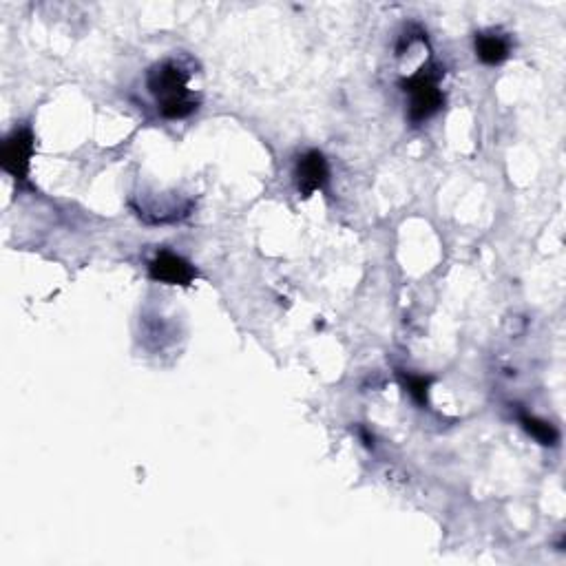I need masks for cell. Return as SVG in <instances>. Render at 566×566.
I'll list each match as a JSON object with an SVG mask.
<instances>
[{"instance_id":"6da1fadb","label":"cell","mask_w":566,"mask_h":566,"mask_svg":"<svg viewBox=\"0 0 566 566\" xmlns=\"http://www.w3.org/2000/svg\"><path fill=\"white\" fill-rule=\"evenodd\" d=\"M149 89L164 118L182 120L197 111V100L188 91V76L175 62H162L149 73Z\"/></svg>"},{"instance_id":"7a4b0ae2","label":"cell","mask_w":566,"mask_h":566,"mask_svg":"<svg viewBox=\"0 0 566 566\" xmlns=\"http://www.w3.org/2000/svg\"><path fill=\"white\" fill-rule=\"evenodd\" d=\"M443 71L434 65H423L414 76L403 80V91L410 96V122L414 127L432 118L445 104V93L440 89Z\"/></svg>"},{"instance_id":"3957f363","label":"cell","mask_w":566,"mask_h":566,"mask_svg":"<svg viewBox=\"0 0 566 566\" xmlns=\"http://www.w3.org/2000/svg\"><path fill=\"white\" fill-rule=\"evenodd\" d=\"M36 151V140L29 129H18L3 142L0 149V166L18 182H25L29 175L31 157Z\"/></svg>"},{"instance_id":"277c9868","label":"cell","mask_w":566,"mask_h":566,"mask_svg":"<svg viewBox=\"0 0 566 566\" xmlns=\"http://www.w3.org/2000/svg\"><path fill=\"white\" fill-rule=\"evenodd\" d=\"M149 275L153 281L166 283V286H191L197 270L184 257L171 253V250H162L149 264Z\"/></svg>"},{"instance_id":"5b68a950","label":"cell","mask_w":566,"mask_h":566,"mask_svg":"<svg viewBox=\"0 0 566 566\" xmlns=\"http://www.w3.org/2000/svg\"><path fill=\"white\" fill-rule=\"evenodd\" d=\"M295 180H297L299 193L303 197H310L317 191H323L330 180V166H328L326 155L319 151L303 153L297 160Z\"/></svg>"},{"instance_id":"8992f818","label":"cell","mask_w":566,"mask_h":566,"mask_svg":"<svg viewBox=\"0 0 566 566\" xmlns=\"http://www.w3.org/2000/svg\"><path fill=\"white\" fill-rule=\"evenodd\" d=\"M511 43L500 31H480L476 34V56L485 65H502L509 58Z\"/></svg>"},{"instance_id":"52a82bcc","label":"cell","mask_w":566,"mask_h":566,"mask_svg":"<svg viewBox=\"0 0 566 566\" xmlns=\"http://www.w3.org/2000/svg\"><path fill=\"white\" fill-rule=\"evenodd\" d=\"M520 423L524 427V432H527L531 438H536L540 445L544 447H555L560 443V432L555 429L551 423L542 421L538 416H531V414H520Z\"/></svg>"},{"instance_id":"ba28073f","label":"cell","mask_w":566,"mask_h":566,"mask_svg":"<svg viewBox=\"0 0 566 566\" xmlns=\"http://www.w3.org/2000/svg\"><path fill=\"white\" fill-rule=\"evenodd\" d=\"M401 381L405 385V390L410 392V396L414 398L418 405H421V407L429 405V387H432V383H434L432 376L401 374Z\"/></svg>"}]
</instances>
